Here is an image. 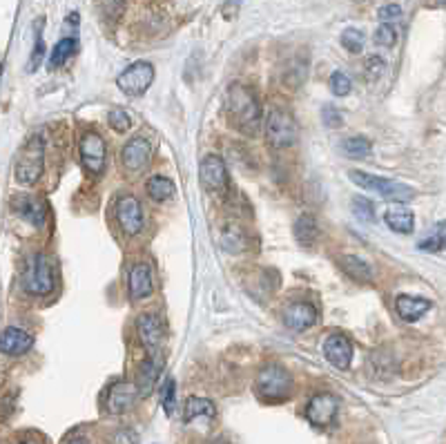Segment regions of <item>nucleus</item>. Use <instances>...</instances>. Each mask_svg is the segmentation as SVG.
<instances>
[{
    "mask_svg": "<svg viewBox=\"0 0 446 444\" xmlns=\"http://www.w3.org/2000/svg\"><path fill=\"white\" fill-rule=\"evenodd\" d=\"M107 123H110L112 130H116V132L123 134V132H127L130 125H132V116L125 110H118V107H116V110H112L110 114H107Z\"/></svg>",
    "mask_w": 446,
    "mask_h": 444,
    "instance_id": "obj_32",
    "label": "nucleus"
},
{
    "mask_svg": "<svg viewBox=\"0 0 446 444\" xmlns=\"http://www.w3.org/2000/svg\"><path fill=\"white\" fill-rule=\"evenodd\" d=\"M159 373H161V362L156 357H148L146 362L141 364L139 373H137V393L139 395H150L156 380H159Z\"/></svg>",
    "mask_w": 446,
    "mask_h": 444,
    "instance_id": "obj_19",
    "label": "nucleus"
},
{
    "mask_svg": "<svg viewBox=\"0 0 446 444\" xmlns=\"http://www.w3.org/2000/svg\"><path fill=\"white\" fill-rule=\"evenodd\" d=\"M342 45L346 47L351 54H359L364 50V32L355 29V27H348L342 32Z\"/></svg>",
    "mask_w": 446,
    "mask_h": 444,
    "instance_id": "obj_30",
    "label": "nucleus"
},
{
    "mask_svg": "<svg viewBox=\"0 0 446 444\" xmlns=\"http://www.w3.org/2000/svg\"><path fill=\"white\" fill-rule=\"evenodd\" d=\"M25 291L32 295H50L54 291V268L45 255H34L27 261Z\"/></svg>",
    "mask_w": 446,
    "mask_h": 444,
    "instance_id": "obj_6",
    "label": "nucleus"
},
{
    "mask_svg": "<svg viewBox=\"0 0 446 444\" xmlns=\"http://www.w3.org/2000/svg\"><path fill=\"white\" fill-rule=\"evenodd\" d=\"M34 346V338L22 328L9 326L0 333V351L5 355H22Z\"/></svg>",
    "mask_w": 446,
    "mask_h": 444,
    "instance_id": "obj_16",
    "label": "nucleus"
},
{
    "mask_svg": "<svg viewBox=\"0 0 446 444\" xmlns=\"http://www.w3.org/2000/svg\"><path fill=\"white\" fill-rule=\"evenodd\" d=\"M444 248V223L438 226V235L435 237H428L424 242H419V250H431V253H438V250Z\"/></svg>",
    "mask_w": 446,
    "mask_h": 444,
    "instance_id": "obj_36",
    "label": "nucleus"
},
{
    "mask_svg": "<svg viewBox=\"0 0 446 444\" xmlns=\"http://www.w3.org/2000/svg\"><path fill=\"white\" fill-rule=\"evenodd\" d=\"M137 333L141 342L148 346L152 353L159 351V346L163 342V324L159 319V315L154 313H143L137 319Z\"/></svg>",
    "mask_w": 446,
    "mask_h": 444,
    "instance_id": "obj_15",
    "label": "nucleus"
},
{
    "mask_svg": "<svg viewBox=\"0 0 446 444\" xmlns=\"http://www.w3.org/2000/svg\"><path fill=\"white\" fill-rule=\"evenodd\" d=\"M120 161H123V167L130 172H139L141 167H146V163L150 161V143L146 137H134L125 143L123 152H120Z\"/></svg>",
    "mask_w": 446,
    "mask_h": 444,
    "instance_id": "obj_14",
    "label": "nucleus"
},
{
    "mask_svg": "<svg viewBox=\"0 0 446 444\" xmlns=\"http://www.w3.org/2000/svg\"><path fill=\"white\" fill-rule=\"evenodd\" d=\"M384 221H386L391 230L400 233V235L413 233V228H415V217L408 208H395V206L389 208L386 214H384Z\"/></svg>",
    "mask_w": 446,
    "mask_h": 444,
    "instance_id": "obj_22",
    "label": "nucleus"
},
{
    "mask_svg": "<svg viewBox=\"0 0 446 444\" xmlns=\"http://www.w3.org/2000/svg\"><path fill=\"white\" fill-rule=\"evenodd\" d=\"M321 121H323V125H328V127H340L342 125V114L337 112L333 105H326L321 110Z\"/></svg>",
    "mask_w": 446,
    "mask_h": 444,
    "instance_id": "obj_38",
    "label": "nucleus"
},
{
    "mask_svg": "<svg viewBox=\"0 0 446 444\" xmlns=\"http://www.w3.org/2000/svg\"><path fill=\"white\" fill-rule=\"evenodd\" d=\"M348 179H351L355 186H359L361 190L375 192V195L389 199V201H395V203H404V201L413 199L411 188L397 183V181H391V179L375 176V174H368V172H359V170H351L348 172Z\"/></svg>",
    "mask_w": 446,
    "mask_h": 444,
    "instance_id": "obj_3",
    "label": "nucleus"
},
{
    "mask_svg": "<svg viewBox=\"0 0 446 444\" xmlns=\"http://www.w3.org/2000/svg\"><path fill=\"white\" fill-rule=\"evenodd\" d=\"M397 313L402 315V319L406 321H415L431 308V302L424 297H411V295H400L397 297Z\"/></svg>",
    "mask_w": 446,
    "mask_h": 444,
    "instance_id": "obj_20",
    "label": "nucleus"
},
{
    "mask_svg": "<svg viewBox=\"0 0 446 444\" xmlns=\"http://www.w3.org/2000/svg\"><path fill=\"white\" fill-rule=\"evenodd\" d=\"M364 71H366V78L368 81H375L382 71H384V58H379V56H368L366 61H364Z\"/></svg>",
    "mask_w": 446,
    "mask_h": 444,
    "instance_id": "obj_37",
    "label": "nucleus"
},
{
    "mask_svg": "<svg viewBox=\"0 0 446 444\" xmlns=\"http://www.w3.org/2000/svg\"><path fill=\"white\" fill-rule=\"evenodd\" d=\"M18 444H43V442H39V440H20Z\"/></svg>",
    "mask_w": 446,
    "mask_h": 444,
    "instance_id": "obj_41",
    "label": "nucleus"
},
{
    "mask_svg": "<svg viewBox=\"0 0 446 444\" xmlns=\"http://www.w3.org/2000/svg\"><path fill=\"white\" fill-rule=\"evenodd\" d=\"M351 78H348L344 71H333L330 76V92L335 96H348L351 94Z\"/></svg>",
    "mask_w": 446,
    "mask_h": 444,
    "instance_id": "obj_33",
    "label": "nucleus"
},
{
    "mask_svg": "<svg viewBox=\"0 0 446 444\" xmlns=\"http://www.w3.org/2000/svg\"><path fill=\"white\" fill-rule=\"evenodd\" d=\"M216 415V406L206 400V398H190L186 402V409H183V419L186 422H192V419L197 417H214Z\"/></svg>",
    "mask_w": 446,
    "mask_h": 444,
    "instance_id": "obj_26",
    "label": "nucleus"
},
{
    "mask_svg": "<svg viewBox=\"0 0 446 444\" xmlns=\"http://www.w3.org/2000/svg\"><path fill=\"white\" fill-rule=\"evenodd\" d=\"M16 210L25 221H29L32 226H43L45 217H47V206L36 197H20L16 201Z\"/></svg>",
    "mask_w": 446,
    "mask_h": 444,
    "instance_id": "obj_21",
    "label": "nucleus"
},
{
    "mask_svg": "<svg viewBox=\"0 0 446 444\" xmlns=\"http://www.w3.org/2000/svg\"><path fill=\"white\" fill-rule=\"evenodd\" d=\"M71 444H85V440H81V438H76L74 442H71Z\"/></svg>",
    "mask_w": 446,
    "mask_h": 444,
    "instance_id": "obj_42",
    "label": "nucleus"
},
{
    "mask_svg": "<svg viewBox=\"0 0 446 444\" xmlns=\"http://www.w3.org/2000/svg\"><path fill=\"white\" fill-rule=\"evenodd\" d=\"M76 52V41L74 39H63V41H58L56 47H54V52H52V58H50V65L52 67H60V65H65L67 63V58Z\"/></svg>",
    "mask_w": 446,
    "mask_h": 444,
    "instance_id": "obj_29",
    "label": "nucleus"
},
{
    "mask_svg": "<svg viewBox=\"0 0 446 444\" xmlns=\"http://www.w3.org/2000/svg\"><path fill=\"white\" fill-rule=\"evenodd\" d=\"M225 110L230 123L244 134H257L261 125V105L250 88L235 83L225 96Z\"/></svg>",
    "mask_w": 446,
    "mask_h": 444,
    "instance_id": "obj_1",
    "label": "nucleus"
},
{
    "mask_svg": "<svg viewBox=\"0 0 446 444\" xmlns=\"http://www.w3.org/2000/svg\"><path fill=\"white\" fill-rule=\"evenodd\" d=\"M199 179H201V186L208 192H219V195H223L228 190V170H225L223 159L216 157V154L203 157L199 165Z\"/></svg>",
    "mask_w": 446,
    "mask_h": 444,
    "instance_id": "obj_9",
    "label": "nucleus"
},
{
    "mask_svg": "<svg viewBox=\"0 0 446 444\" xmlns=\"http://www.w3.org/2000/svg\"><path fill=\"white\" fill-rule=\"evenodd\" d=\"M299 137V127L297 121L293 118V114H288L286 110H279V107H274L268 114V121H266V139L272 148H291L295 146V141Z\"/></svg>",
    "mask_w": 446,
    "mask_h": 444,
    "instance_id": "obj_5",
    "label": "nucleus"
},
{
    "mask_svg": "<svg viewBox=\"0 0 446 444\" xmlns=\"http://www.w3.org/2000/svg\"><path fill=\"white\" fill-rule=\"evenodd\" d=\"M152 81H154V67L148 61H139L134 65H130L125 71H120V76L116 78V85L127 96H141L148 92Z\"/></svg>",
    "mask_w": 446,
    "mask_h": 444,
    "instance_id": "obj_7",
    "label": "nucleus"
},
{
    "mask_svg": "<svg viewBox=\"0 0 446 444\" xmlns=\"http://www.w3.org/2000/svg\"><path fill=\"white\" fill-rule=\"evenodd\" d=\"M174 398H176V384H174V380H167L163 387V393H161V404L167 415L174 413Z\"/></svg>",
    "mask_w": 446,
    "mask_h": 444,
    "instance_id": "obj_35",
    "label": "nucleus"
},
{
    "mask_svg": "<svg viewBox=\"0 0 446 444\" xmlns=\"http://www.w3.org/2000/svg\"><path fill=\"white\" fill-rule=\"evenodd\" d=\"M400 16H402V9L397 7V5H386V7H382V9H379V18H382V22L397 20Z\"/></svg>",
    "mask_w": 446,
    "mask_h": 444,
    "instance_id": "obj_39",
    "label": "nucleus"
},
{
    "mask_svg": "<svg viewBox=\"0 0 446 444\" xmlns=\"http://www.w3.org/2000/svg\"><path fill=\"white\" fill-rule=\"evenodd\" d=\"M337 411H340V400L330 393L315 395L306 406V419L317 429H326L335 422Z\"/></svg>",
    "mask_w": 446,
    "mask_h": 444,
    "instance_id": "obj_8",
    "label": "nucleus"
},
{
    "mask_svg": "<svg viewBox=\"0 0 446 444\" xmlns=\"http://www.w3.org/2000/svg\"><path fill=\"white\" fill-rule=\"evenodd\" d=\"M43 54H45V45H43V41L39 39V41H36V47H34V54H32V58H29V69H32V71L41 65Z\"/></svg>",
    "mask_w": 446,
    "mask_h": 444,
    "instance_id": "obj_40",
    "label": "nucleus"
},
{
    "mask_svg": "<svg viewBox=\"0 0 446 444\" xmlns=\"http://www.w3.org/2000/svg\"><path fill=\"white\" fill-rule=\"evenodd\" d=\"M395 41H397V32L391 27V22H382L375 32V43L379 47H393Z\"/></svg>",
    "mask_w": 446,
    "mask_h": 444,
    "instance_id": "obj_34",
    "label": "nucleus"
},
{
    "mask_svg": "<svg viewBox=\"0 0 446 444\" xmlns=\"http://www.w3.org/2000/svg\"><path fill=\"white\" fill-rule=\"evenodd\" d=\"M139 393H137V387L134 384H127V382H116L110 387V393H107V400H105V406L107 411L114 413V415H120L132 409V404L137 402Z\"/></svg>",
    "mask_w": 446,
    "mask_h": 444,
    "instance_id": "obj_13",
    "label": "nucleus"
},
{
    "mask_svg": "<svg viewBox=\"0 0 446 444\" xmlns=\"http://www.w3.org/2000/svg\"><path fill=\"white\" fill-rule=\"evenodd\" d=\"M148 195L154 201H165L174 195V183L165 176H152L148 181Z\"/></svg>",
    "mask_w": 446,
    "mask_h": 444,
    "instance_id": "obj_27",
    "label": "nucleus"
},
{
    "mask_svg": "<svg viewBox=\"0 0 446 444\" xmlns=\"http://www.w3.org/2000/svg\"><path fill=\"white\" fill-rule=\"evenodd\" d=\"M116 219L118 226L123 228L127 235H139L143 228V210L141 203L134 197H123L116 203Z\"/></svg>",
    "mask_w": 446,
    "mask_h": 444,
    "instance_id": "obj_12",
    "label": "nucleus"
},
{
    "mask_svg": "<svg viewBox=\"0 0 446 444\" xmlns=\"http://www.w3.org/2000/svg\"><path fill=\"white\" fill-rule=\"evenodd\" d=\"M257 393L266 402H284L293 393V377L279 364H268L257 375Z\"/></svg>",
    "mask_w": 446,
    "mask_h": 444,
    "instance_id": "obj_2",
    "label": "nucleus"
},
{
    "mask_svg": "<svg viewBox=\"0 0 446 444\" xmlns=\"http://www.w3.org/2000/svg\"><path fill=\"white\" fill-rule=\"evenodd\" d=\"M152 293V272L148 263H137L130 272V295L134 299H146Z\"/></svg>",
    "mask_w": 446,
    "mask_h": 444,
    "instance_id": "obj_18",
    "label": "nucleus"
},
{
    "mask_svg": "<svg viewBox=\"0 0 446 444\" xmlns=\"http://www.w3.org/2000/svg\"><path fill=\"white\" fill-rule=\"evenodd\" d=\"M221 246H223L225 253L237 255V253H241V250L248 248V237H246V233L241 230L239 226L228 223L223 228V233H221Z\"/></svg>",
    "mask_w": 446,
    "mask_h": 444,
    "instance_id": "obj_24",
    "label": "nucleus"
},
{
    "mask_svg": "<svg viewBox=\"0 0 446 444\" xmlns=\"http://www.w3.org/2000/svg\"><path fill=\"white\" fill-rule=\"evenodd\" d=\"M319 237V226L312 214H301L295 221V239L301 246H312Z\"/></svg>",
    "mask_w": 446,
    "mask_h": 444,
    "instance_id": "obj_23",
    "label": "nucleus"
},
{
    "mask_svg": "<svg viewBox=\"0 0 446 444\" xmlns=\"http://www.w3.org/2000/svg\"><path fill=\"white\" fill-rule=\"evenodd\" d=\"M284 321H286V326L291 328V331H306L310 328L312 324L317 321V310L312 308L310 304H304V302H295L286 308V313H284Z\"/></svg>",
    "mask_w": 446,
    "mask_h": 444,
    "instance_id": "obj_17",
    "label": "nucleus"
},
{
    "mask_svg": "<svg viewBox=\"0 0 446 444\" xmlns=\"http://www.w3.org/2000/svg\"><path fill=\"white\" fill-rule=\"evenodd\" d=\"M353 214L359 219V221H366V223H370V221H375V206H372V203L368 201V199H364V197H355L353 199Z\"/></svg>",
    "mask_w": 446,
    "mask_h": 444,
    "instance_id": "obj_31",
    "label": "nucleus"
},
{
    "mask_svg": "<svg viewBox=\"0 0 446 444\" xmlns=\"http://www.w3.org/2000/svg\"><path fill=\"white\" fill-rule=\"evenodd\" d=\"M370 150H372V146H370V141L366 137H351V139L344 141V152L348 154V157H353V159L368 157Z\"/></svg>",
    "mask_w": 446,
    "mask_h": 444,
    "instance_id": "obj_28",
    "label": "nucleus"
},
{
    "mask_svg": "<svg viewBox=\"0 0 446 444\" xmlns=\"http://www.w3.org/2000/svg\"><path fill=\"white\" fill-rule=\"evenodd\" d=\"M105 141L96 132H88L81 139V161L90 174H101L105 170Z\"/></svg>",
    "mask_w": 446,
    "mask_h": 444,
    "instance_id": "obj_10",
    "label": "nucleus"
},
{
    "mask_svg": "<svg viewBox=\"0 0 446 444\" xmlns=\"http://www.w3.org/2000/svg\"><path fill=\"white\" fill-rule=\"evenodd\" d=\"M323 355H326L328 362L335 368H348L351 366V359H353V344L351 340L346 338L342 333H333L330 338L323 342Z\"/></svg>",
    "mask_w": 446,
    "mask_h": 444,
    "instance_id": "obj_11",
    "label": "nucleus"
},
{
    "mask_svg": "<svg viewBox=\"0 0 446 444\" xmlns=\"http://www.w3.org/2000/svg\"><path fill=\"white\" fill-rule=\"evenodd\" d=\"M340 268L355 282H368L372 277V270H370L368 263L359 257H353V255L340 257Z\"/></svg>",
    "mask_w": 446,
    "mask_h": 444,
    "instance_id": "obj_25",
    "label": "nucleus"
},
{
    "mask_svg": "<svg viewBox=\"0 0 446 444\" xmlns=\"http://www.w3.org/2000/svg\"><path fill=\"white\" fill-rule=\"evenodd\" d=\"M43 163H45V146L43 137L34 134L20 150V157L16 163V181L22 186H32L39 181L43 174Z\"/></svg>",
    "mask_w": 446,
    "mask_h": 444,
    "instance_id": "obj_4",
    "label": "nucleus"
}]
</instances>
